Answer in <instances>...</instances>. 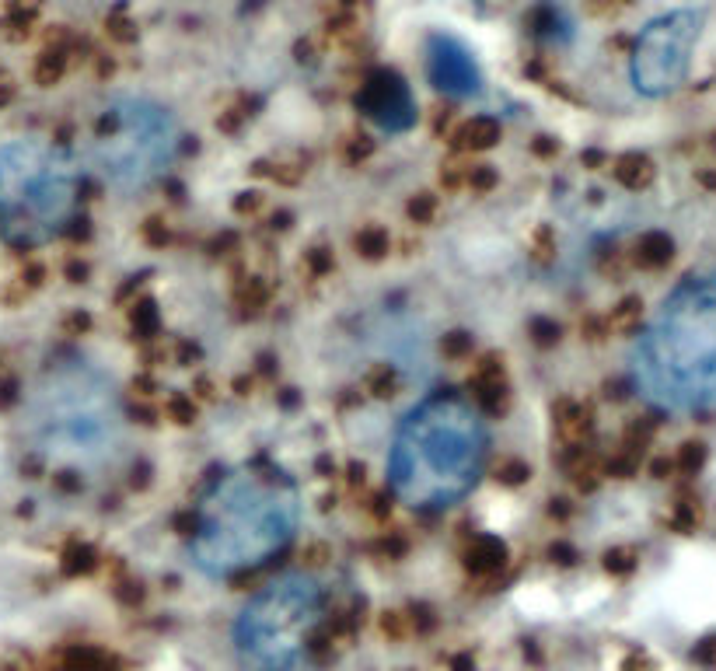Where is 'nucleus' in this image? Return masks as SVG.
Listing matches in <instances>:
<instances>
[{"mask_svg": "<svg viewBox=\"0 0 716 671\" xmlns=\"http://www.w3.org/2000/svg\"><path fill=\"white\" fill-rule=\"evenodd\" d=\"M301 528V486L269 462H241L207 483L189 528V560L210 581L248 574L290 546Z\"/></svg>", "mask_w": 716, "mask_h": 671, "instance_id": "obj_1", "label": "nucleus"}, {"mask_svg": "<svg viewBox=\"0 0 716 671\" xmlns=\"http://www.w3.org/2000/svg\"><path fill=\"white\" fill-rule=\"evenodd\" d=\"M21 434L53 469L95 476L126 444V409L105 367L67 353L42 367L21 399Z\"/></svg>", "mask_w": 716, "mask_h": 671, "instance_id": "obj_2", "label": "nucleus"}, {"mask_svg": "<svg viewBox=\"0 0 716 671\" xmlns=\"http://www.w3.org/2000/svg\"><path fill=\"white\" fill-rule=\"evenodd\" d=\"M629 381L657 413L716 409V273L689 277L661 301L629 350Z\"/></svg>", "mask_w": 716, "mask_h": 671, "instance_id": "obj_3", "label": "nucleus"}, {"mask_svg": "<svg viewBox=\"0 0 716 671\" xmlns=\"http://www.w3.org/2000/svg\"><path fill=\"white\" fill-rule=\"evenodd\" d=\"M489 430L462 392H434L395 427L388 486L413 511H444L476 490L486 465Z\"/></svg>", "mask_w": 716, "mask_h": 671, "instance_id": "obj_4", "label": "nucleus"}, {"mask_svg": "<svg viewBox=\"0 0 716 671\" xmlns=\"http://www.w3.org/2000/svg\"><path fill=\"white\" fill-rule=\"evenodd\" d=\"M84 165L67 147L42 137L0 144V238L39 249L70 228L81 207Z\"/></svg>", "mask_w": 716, "mask_h": 671, "instance_id": "obj_5", "label": "nucleus"}, {"mask_svg": "<svg viewBox=\"0 0 716 671\" xmlns=\"http://www.w3.org/2000/svg\"><path fill=\"white\" fill-rule=\"evenodd\" d=\"M325 616L322 581L290 570L255 591L238 612L231 647L241 671H301Z\"/></svg>", "mask_w": 716, "mask_h": 671, "instance_id": "obj_6", "label": "nucleus"}, {"mask_svg": "<svg viewBox=\"0 0 716 671\" xmlns=\"http://www.w3.org/2000/svg\"><path fill=\"white\" fill-rule=\"evenodd\" d=\"M182 147V130L172 109L154 98L126 95L105 105L84 151V168L112 193H140L165 179Z\"/></svg>", "mask_w": 716, "mask_h": 671, "instance_id": "obj_7", "label": "nucleus"}, {"mask_svg": "<svg viewBox=\"0 0 716 671\" xmlns=\"http://www.w3.org/2000/svg\"><path fill=\"white\" fill-rule=\"evenodd\" d=\"M699 35H703V11L678 7V11L657 14L640 28L629 53V81L643 98H668L685 84L696 56Z\"/></svg>", "mask_w": 716, "mask_h": 671, "instance_id": "obj_8", "label": "nucleus"}, {"mask_svg": "<svg viewBox=\"0 0 716 671\" xmlns=\"http://www.w3.org/2000/svg\"><path fill=\"white\" fill-rule=\"evenodd\" d=\"M427 77L448 98L482 95V70L472 49L455 35L434 32L427 39Z\"/></svg>", "mask_w": 716, "mask_h": 671, "instance_id": "obj_9", "label": "nucleus"}, {"mask_svg": "<svg viewBox=\"0 0 716 671\" xmlns=\"http://www.w3.org/2000/svg\"><path fill=\"white\" fill-rule=\"evenodd\" d=\"M360 105H364L367 119L385 133H406L416 126L413 91H409V84L402 81L399 74H388V70L374 74L371 81H367Z\"/></svg>", "mask_w": 716, "mask_h": 671, "instance_id": "obj_10", "label": "nucleus"}]
</instances>
